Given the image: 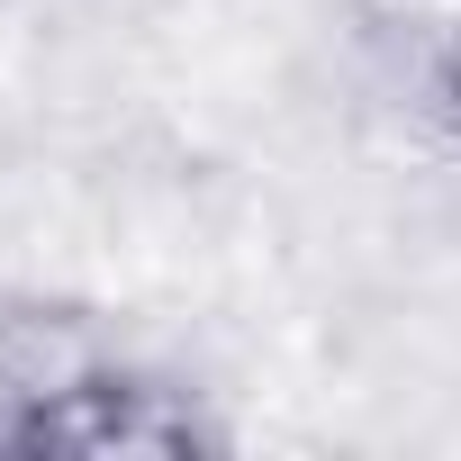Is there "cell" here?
<instances>
[{
    "instance_id": "1",
    "label": "cell",
    "mask_w": 461,
    "mask_h": 461,
    "mask_svg": "<svg viewBox=\"0 0 461 461\" xmlns=\"http://www.w3.org/2000/svg\"><path fill=\"white\" fill-rule=\"evenodd\" d=\"M236 425L190 371L127 344L118 317L73 299H0V461H118L226 452Z\"/></svg>"
},
{
    "instance_id": "2",
    "label": "cell",
    "mask_w": 461,
    "mask_h": 461,
    "mask_svg": "<svg viewBox=\"0 0 461 461\" xmlns=\"http://www.w3.org/2000/svg\"><path fill=\"white\" fill-rule=\"evenodd\" d=\"M344 10L407 136L461 163V0H344Z\"/></svg>"
}]
</instances>
